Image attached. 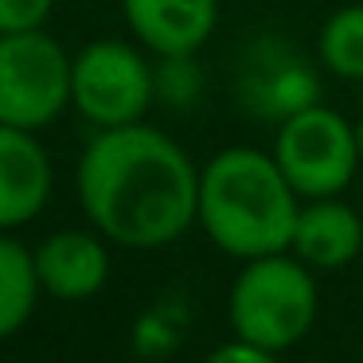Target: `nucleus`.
<instances>
[{"instance_id":"2eb2a0df","label":"nucleus","mask_w":363,"mask_h":363,"mask_svg":"<svg viewBox=\"0 0 363 363\" xmlns=\"http://www.w3.org/2000/svg\"><path fill=\"white\" fill-rule=\"evenodd\" d=\"M355 141H359V157H363V121L355 125Z\"/></svg>"},{"instance_id":"7ed1b4c3","label":"nucleus","mask_w":363,"mask_h":363,"mask_svg":"<svg viewBox=\"0 0 363 363\" xmlns=\"http://www.w3.org/2000/svg\"><path fill=\"white\" fill-rule=\"evenodd\" d=\"M227 308L238 340L266 352H285L313 328L320 308L313 266H305L297 254L289 258V250L250 258L235 277Z\"/></svg>"},{"instance_id":"423d86ee","label":"nucleus","mask_w":363,"mask_h":363,"mask_svg":"<svg viewBox=\"0 0 363 363\" xmlns=\"http://www.w3.org/2000/svg\"><path fill=\"white\" fill-rule=\"evenodd\" d=\"M152 102V71L137 48L94 40L71 59V106L98 129L133 125Z\"/></svg>"},{"instance_id":"ddd939ff","label":"nucleus","mask_w":363,"mask_h":363,"mask_svg":"<svg viewBox=\"0 0 363 363\" xmlns=\"http://www.w3.org/2000/svg\"><path fill=\"white\" fill-rule=\"evenodd\" d=\"M55 0H0V35L4 32H35L48 24Z\"/></svg>"},{"instance_id":"f257e3e1","label":"nucleus","mask_w":363,"mask_h":363,"mask_svg":"<svg viewBox=\"0 0 363 363\" xmlns=\"http://www.w3.org/2000/svg\"><path fill=\"white\" fill-rule=\"evenodd\" d=\"M79 199L110 242L157 250L199 219V172L188 152L152 125H113L79 160Z\"/></svg>"},{"instance_id":"4468645a","label":"nucleus","mask_w":363,"mask_h":363,"mask_svg":"<svg viewBox=\"0 0 363 363\" xmlns=\"http://www.w3.org/2000/svg\"><path fill=\"white\" fill-rule=\"evenodd\" d=\"M203 363H277V352H266L258 344H246V340H235V344H223L207 355Z\"/></svg>"},{"instance_id":"1a4fd4ad","label":"nucleus","mask_w":363,"mask_h":363,"mask_svg":"<svg viewBox=\"0 0 363 363\" xmlns=\"http://www.w3.org/2000/svg\"><path fill=\"white\" fill-rule=\"evenodd\" d=\"M40 289L59 301H86L110 277V254L90 230H55L35 250Z\"/></svg>"},{"instance_id":"0eeeda50","label":"nucleus","mask_w":363,"mask_h":363,"mask_svg":"<svg viewBox=\"0 0 363 363\" xmlns=\"http://www.w3.org/2000/svg\"><path fill=\"white\" fill-rule=\"evenodd\" d=\"M121 9L129 32L164 59L196 55L219 24V0H121Z\"/></svg>"},{"instance_id":"9d476101","label":"nucleus","mask_w":363,"mask_h":363,"mask_svg":"<svg viewBox=\"0 0 363 363\" xmlns=\"http://www.w3.org/2000/svg\"><path fill=\"white\" fill-rule=\"evenodd\" d=\"M293 254L313 269H340L363 250V223L347 203L336 196L308 199L297 215L293 230Z\"/></svg>"},{"instance_id":"20e7f679","label":"nucleus","mask_w":363,"mask_h":363,"mask_svg":"<svg viewBox=\"0 0 363 363\" xmlns=\"http://www.w3.org/2000/svg\"><path fill=\"white\" fill-rule=\"evenodd\" d=\"M274 160L301 199H324L352 184L363 157L344 113L328 106H297L277 129Z\"/></svg>"},{"instance_id":"39448f33","label":"nucleus","mask_w":363,"mask_h":363,"mask_svg":"<svg viewBox=\"0 0 363 363\" xmlns=\"http://www.w3.org/2000/svg\"><path fill=\"white\" fill-rule=\"evenodd\" d=\"M71 106V59L43 28L0 35V121L43 129Z\"/></svg>"},{"instance_id":"f8f14e48","label":"nucleus","mask_w":363,"mask_h":363,"mask_svg":"<svg viewBox=\"0 0 363 363\" xmlns=\"http://www.w3.org/2000/svg\"><path fill=\"white\" fill-rule=\"evenodd\" d=\"M320 59L336 79H363V4L340 9L320 28Z\"/></svg>"},{"instance_id":"6e6552de","label":"nucleus","mask_w":363,"mask_h":363,"mask_svg":"<svg viewBox=\"0 0 363 363\" xmlns=\"http://www.w3.org/2000/svg\"><path fill=\"white\" fill-rule=\"evenodd\" d=\"M51 196V160L32 129L0 121V230L24 227Z\"/></svg>"},{"instance_id":"9b49d317","label":"nucleus","mask_w":363,"mask_h":363,"mask_svg":"<svg viewBox=\"0 0 363 363\" xmlns=\"http://www.w3.org/2000/svg\"><path fill=\"white\" fill-rule=\"evenodd\" d=\"M40 293L43 289L35 274V250L0 235V340L24 328Z\"/></svg>"},{"instance_id":"f03ea898","label":"nucleus","mask_w":363,"mask_h":363,"mask_svg":"<svg viewBox=\"0 0 363 363\" xmlns=\"http://www.w3.org/2000/svg\"><path fill=\"white\" fill-rule=\"evenodd\" d=\"M301 196L274 152L223 149L199 172V227L230 258H266L293 246Z\"/></svg>"}]
</instances>
